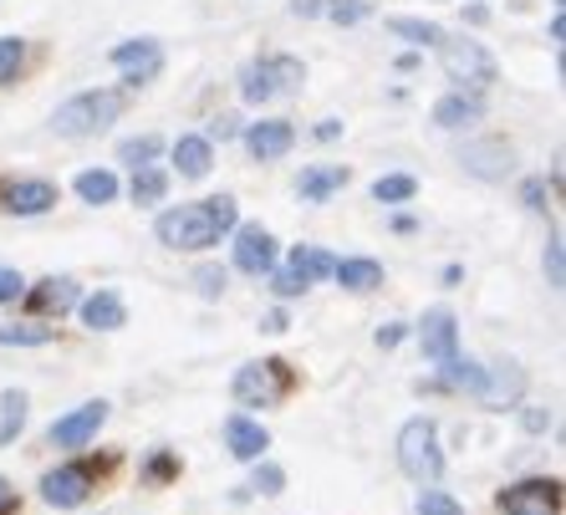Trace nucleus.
<instances>
[{
    "label": "nucleus",
    "mask_w": 566,
    "mask_h": 515,
    "mask_svg": "<svg viewBox=\"0 0 566 515\" xmlns=\"http://www.w3.org/2000/svg\"><path fill=\"white\" fill-rule=\"evenodd\" d=\"M240 225V204L230 195L199 199V204H179V210H164L154 220V235L169 245V251H210L220 235Z\"/></svg>",
    "instance_id": "obj_1"
},
{
    "label": "nucleus",
    "mask_w": 566,
    "mask_h": 515,
    "mask_svg": "<svg viewBox=\"0 0 566 515\" xmlns=\"http://www.w3.org/2000/svg\"><path fill=\"white\" fill-rule=\"evenodd\" d=\"M118 118H123V93H107L103 87V93L66 97L52 113V128L62 133V138H97V133H107Z\"/></svg>",
    "instance_id": "obj_2"
},
{
    "label": "nucleus",
    "mask_w": 566,
    "mask_h": 515,
    "mask_svg": "<svg viewBox=\"0 0 566 515\" xmlns=\"http://www.w3.org/2000/svg\"><path fill=\"white\" fill-rule=\"evenodd\" d=\"M398 470L413 485H434L444 475V454H439V423L434 419H409L398 434Z\"/></svg>",
    "instance_id": "obj_3"
},
{
    "label": "nucleus",
    "mask_w": 566,
    "mask_h": 515,
    "mask_svg": "<svg viewBox=\"0 0 566 515\" xmlns=\"http://www.w3.org/2000/svg\"><path fill=\"white\" fill-rule=\"evenodd\" d=\"M302 82H306V66L296 62V56H265V62L240 66V97L255 107L281 97V93H296Z\"/></svg>",
    "instance_id": "obj_4"
},
{
    "label": "nucleus",
    "mask_w": 566,
    "mask_h": 515,
    "mask_svg": "<svg viewBox=\"0 0 566 515\" xmlns=\"http://www.w3.org/2000/svg\"><path fill=\"white\" fill-rule=\"evenodd\" d=\"M286 393H291V368L281 357H261V362H245V368L235 372L240 409H276Z\"/></svg>",
    "instance_id": "obj_5"
},
{
    "label": "nucleus",
    "mask_w": 566,
    "mask_h": 515,
    "mask_svg": "<svg viewBox=\"0 0 566 515\" xmlns=\"http://www.w3.org/2000/svg\"><path fill=\"white\" fill-rule=\"evenodd\" d=\"M439 66H444L449 82H460V87H470V93H480V87H490L495 82V56L480 46V41H449L439 36Z\"/></svg>",
    "instance_id": "obj_6"
},
{
    "label": "nucleus",
    "mask_w": 566,
    "mask_h": 515,
    "mask_svg": "<svg viewBox=\"0 0 566 515\" xmlns=\"http://www.w3.org/2000/svg\"><path fill=\"white\" fill-rule=\"evenodd\" d=\"M495 505L505 515H562V480H515Z\"/></svg>",
    "instance_id": "obj_7"
},
{
    "label": "nucleus",
    "mask_w": 566,
    "mask_h": 515,
    "mask_svg": "<svg viewBox=\"0 0 566 515\" xmlns=\"http://www.w3.org/2000/svg\"><path fill=\"white\" fill-rule=\"evenodd\" d=\"M87 495H93V470L87 464H62V470L41 480V501L56 505V511H77Z\"/></svg>",
    "instance_id": "obj_8"
},
{
    "label": "nucleus",
    "mask_w": 566,
    "mask_h": 515,
    "mask_svg": "<svg viewBox=\"0 0 566 515\" xmlns=\"http://www.w3.org/2000/svg\"><path fill=\"white\" fill-rule=\"evenodd\" d=\"M103 423H107V403H103V398H93V403H82L77 413L56 419L46 439H52L56 450H82V444H93V439H97V429H103Z\"/></svg>",
    "instance_id": "obj_9"
},
{
    "label": "nucleus",
    "mask_w": 566,
    "mask_h": 515,
    "mask_svg": "<svg viewBox=\"0 0 566 515\" xmlns=\"http://www.w3.org/2000/svg\"><path fill=\"white\" fill-rule=\"evenodd\" d=\"M460 164H464V174L495 185V179H505V174L515 169V154H511V144H501V138H474V144L460 148Z\"/></svg>",
    "instance_id": "obj_10"
},
{
    "label": "nucleus",
    "mask_w": 566,
    "mask_h": 515,
    "mask_svg": "<svg viewBox=\"0 0 566 515\" xmlns=\"http://www.w3.org/2000/svg\"><path fill=\"white\" fill-rule=\"evenodd\" d=\"M235 265L245 276H271L276 271V235L261 225H235Z\"/></svg>",
    "instance_id": "obj_11"
},
{
    "label": "nucleus",
    "mask_w": 566,
    "mask_h": 515,
    "mask_svg": "<svg viewBox=\"0 0 566 515\" xmlns=\"http://www.w3.org/2000/svg\"><path fill=\"white\" fill-rule=\"evenodd\" d=\"M113 66L123 72V82H154L158 72H164V52H158V41H148V36H138V41H118L113 46Z\"/></svg>",
    "instance_id": "obj_12"
},
{
    "label": "nucleus",
    "mask_w": 566,
    "mask_h": 515,
    "mask_svg": "<svg viewBox=\"0 0 566 515\" xmlns=\"http://www.w3.org/2000/svg\"><path fill=\"white\" fill-rule=\"evenodd\" d=\"M419 347H423V357H429V362H439V368H444L449 357L460 353V322H454V312L434 306V312L419 322Z\"/></svg>",
    "instance_id": "obj_13"
},
{
    "label": "nucleus",
    "mask_w": 566,
    "mask_h": 515,
    "mask_svg": "<svg viewBox=\"0 0 566 515\" xmlns=\"http://www.w3.org/2000/svg\"><path fill=\"white\" fill-rule=\"evenodd\" d=\"M291 144H296V128L286 118H261L245 128V148H251L255 164H271V159H286Z\"/></svg>",
    "instance_id": "obj_14"
},
{
    "label": "nucleus",
    "mask_w": 566,
    "mask_h": 515,
    "mask_svg": "<svg viewBox=\"0 0 566 515\" xmlns=\"http://www.w3.org/2000/svg\"><path fill=\"white\" fill-rule=\"evenodd\" d=\"M56 204V185L46 179H11L0 185V210L6 214H46Z\"/></svg>",
    "instance_id": "obj_15"
},
{
    "label": "nucleus",
    "mask_w": 566,
    "mask_h": 515,
    "mask_svg": "<svg viewBox=\"0 0 566 515\" xmlns=\"http://www.w3.org/2000/svg\"><path fill=\"white\" fill-rule=\"evenodd\" d=\"M526 393V372L515 368V362H501V368H485V383H480V403L485 409H511L515 398Z\"/></svg>",
    "instance_id": "obj_16"
},
{
    "label": "nucleus",
    "mask_w": 566,
    "mask_h": 515,
    "mask_svg": "<svg viewBox=\"0 0 566 515\" xmlns=\"http://www.w3.org/2000/svg\"><path fill=\"white\" fill-rule=\"evenodd\" d=\"M224 444H230V454H235V460H261V454L271 450V434H265L255 419L235 413V419H224Z\"/></svg>",
    "instance_id": "obj_17"
},
{
    "label": "nucleus",
    "mask_w": 566,
    "mask_h": 515,
    "mask_svg": "<svg viewBox=\"0 0 566 515\" xmlns=\"http://www.w3.org/2000/svg\"><path fill=\"white\" fill-rule=\"evenodd\" d=\"M480 118H485V103H480V97H470L464 87L434 103V123L444 133H460V128H470V123H480Z\"/></svg>",
    "instance_id": "obj_18"
},
{
    "label": "nucleus",
    "mask_w": 566,
    "mask_h": 515,
    "mask_svg": "<svg viewBox=\"0 0 566 515\" xmlns=\"http://www.w3.org/2000/svg\"><path fill=\"white\" fill-rule=\"evenodd\" d=\"M77 306H82V322H87L93 332L128 327V306H123L118 291H97V296H87V302H77Z\"/></svg>",
    "instance_id": "obj_19"
},
{
    "label": "nucleus",
    "mask_w": 566,
    "mask_h": 515,
    "mask_svg": "<svg viewBox=\"0 0 566 515\" xmlns=\"http://www.w3.org/2000/svg\"><path fill=\"white\" fill-rule=\"evenodd\" d=\"M21 296H27L36 312H56V317H62L66 306L82 302V296H77V281H72V276H46V281H36V291H21Z\"/></svg>",
    "instance_id": "obj_20"
},
{
    "label": "nucleus",
    "mask_w": 566,
    "mask_h": 515,
    "mask_svg": "<svg viewBox=\"0 0 566 515\" xmlns=\"http://www.w3.org/2000/svg\"><path fill=\"white\" fill-rule=\"evenodd\" d=\"M353 174L343 169V164H316V169H306L302 174V185H296V195L306 199V204H322V199H332L337 189L347 185Z\"/></svg>",
    "instance_id": "obj_21"
},
{
    "label": "nucleus",
    "mask_w": 566,
    "mask_h": 515,
    "mask_svg": "<svg viewBox=\"0 0 566 515\" xmlns=\"http://www.w3.org/2000/svg\"><path fill=\"white\" fill-rule=\"evenodd\" d=\"M174 164H179V174H185V179H205V174H210V164H214L210 138H199V133H185V138L174 144Z\"/></svg>",
    "instance_id": "obj_22"
},
{
    "label": "nucleus",
    "mask_w": 566,
    "mask_h": 515,
    "mask_svg": "<svg viewBox=\"0 0 566 515\" xmlns=\"http://www.w3.org/2000/svg\"><path fill=\"white\" fill-rule=\"evenodd\" d=\"M332 276L343 281L347 291H373V286H382V265L378 261H332Z\"/></svg>",
    "instance_id": "obj_23"
},
{
    "label": "nucleus",
    "mask_w": 566,
    "mask_h": 515,
    "mask_svg": "<svg viewBox=\"0 0 566 515\" xmlns=\"http://www.w3.org/2000/svg\"><path fill=\"white\" fill-rule=\"evenodd\" d=\"M77 195H82V204H113V199H118V174L113 169H82L77 174Z\"/></svg>",
    "instance_id": "obj_24"
},
{
    "label": "nucleus",
    "mask_w": 566,
    "mask_h": 515,
    "mask_svg": "<svg viewBox=\"0 0 566 515\" xmlns=\"http://www.w3.org/2000/svg\"><path fill=\"white\" fill-rule=\"evenodd\" d=\"M128 195H133V204H158V199L169 195V174H164V169H148V164H138V169H133Z\"/></svg>",
    "instance_id": "obj_25"
},
{
    "label": "nucleus",
    "mask_w": 566,
    "mask_h": 515,
    "mask_svg": "<svg viewBox=\"0 0 566 515\" xmlns=\"http://www.w3.org/2000/svg\"><path fill=\"white\" fill-rule=\"evenodd\" d=\"M388 31L403 36L409 46H439V36H444L434 21H419V15H388Z\"/></svg>",
    "instance_id": "obj_26"
},
{
    "label": "nucleus",
    "mask_w": 566,
    "mask_h": 515,
    "mask_svg": "<svg viewBox=\"0 0 566 515\" xmlns=\"http://www.w3.org/2000/svg\"><path fill=\"white\" fill-rule=\"evenodd\" d=\"M56 343V327H41V322H11L0 327V347H46Z\"/></svg>",
    "instance_id": "obj_27"
},
{
    "label": "nucleus",
    "mask_w": 566,
    "mask_h": 515,
    "mask_svg": "<svg viewBox=\"0 0 566 515\" xmlns=\"http://www.w3.org/2000/svg\"><path fill=\"white\" fill-rule=\"evenodd\" d=\"M291 271L312 286V281H322V276H332V255L327 251H316V245H296L291 251Z\"/></svg>",
    "instance_id": "obj_28"
},
{
    "label": "nucleus",
    "mask_w": 566,
    "mask_h": 515,
    "mask_svg": "<svg viewBox=\"0 0 566 515\" xmlns=\"http://www.w3.org/2000/svg\"><path fill=\"white\" fill-rule=\"evenodd\" d=\"M444 383H449V388H464V393H480V383H485V368L454 353V357L444 362Z\"/></svg>",
    "instance_id": "obj_29"
},
{
    "label": "nucleus",
    "mask_w": 566,
    "mask_h": 515,
    "mask_svg": "<svg viewBox=\"0 0 566 515\" xmlns=\"http://www.w3.org/2000/svg\"><path fill=\"white\" fill-rule=\"evenodd\" d=\"M27 429V393H0V444H11Z\"/></svg>",
    "instance_id": "obj_30"
},
{
    "label": "nucleus",
    "mask_w": 566,
    "mask_h": 515,
    "mask_svg": "<svg viewBox=\"0 0 566 515\" xmlns=\"http://www.w3.org/2000/svg\"><path fill=\"white\" fill-rule=\"evenodd\" d=\"M413 195H419V185H413L409 174H388V179L373 185V199H378V204H403V199H413Z\"/></svg>",
    "instance_id": "obj_31"
},
{
    "label": "nucleus",
    "mask_w": 566,
    "mask_h": 515,
    "mask_svg": "<svg viewBox=\"0 0 566 515\" xmlns=\"http://www.w3.org/2000/svg\"><path fill=\"white\" fill-rule=\"evenodd\" d=\"M21 62H27V41H21V36H0V87H6V82H15Z\"/></svg>",
    "instance_id": "obj_32"
},
{
    "label": "nucleus",
    "mask_w": 566,
    "mask_h": 515,
    "mask_svg": "<svg viewBox=\"0 0 566 515\" xmlns=\"http://www.w3.org/2000/svg\"><path fill=\"white\" fill-rule=\"evenodd\" d=\"M158 148H164V144H158L154 133H144V138H128V144L118 148V159L138 169V164H154V159H158Z\"/></svg>",
    "instance_id": "obj_33"
},
{
    "label": "nucleus",
    "mask_w": 566,
    "mask_h": 515,
    "mask_svg": "<svg viewBox=\"0 0 566 515\" xmlns=\"http://www.w3.org/2000/svg\"><path fill=\"white\" fill-rule=\"evenodd\" d=\"M322 11H327L337 27H357V21L368 15V0H332V6H322Z\"/></svg>",
    "instance_id": "obj_34"
},
{
    "label": "nucleus",
    "mask_w": 566,
    "mask_h": 515,
    "mask_svg": "<svg viewBox=\"0 0 566 515\" xmlns=\"http://www.w3.org/2000/svg\"><path fill=\"white\" fill-rule=\"evenodd\" d=\"M419 515H464V505L454 495H444V490H423Z\"/></svg>",
    "instance_id": "obj_35"
},
{
    "label": "nucleus",
    "mask_w": 566,
    "mask_h": 515,
    "mask_svg": "<svg viewBox=\"0 0 566 515\" xmlns=\"http://www.w3.org/2000/svg\"><path fill=\"white\" fill-rule=\"evenodd\" d=\"M224 281H230V276H224V265H199V271H195L199 296H210V302H214V296H224Z\"/></svg>",
    "instance_id": "obj_36"
},
{
    "label": "nucleus",
    "mask_w": 566,
    "mask_h": 515,
    "mask_svg": "<svg viewBox=\"0 0 566 515\" xmlns=\"http://www.w3.org/2000/svg\"><path fill=\"white\" fill-rule=\"evenodd\" d=\"M546 281H552L556 291L566 286V255H562V235L546 240Z\"/></svg>",
    "instance_id": "obj_37"
},
{
    "label": "nucleus",
    "mask_w": 566,
    "mask_h": 515,
    "mask_svg": "<svg viewBox=\"0 0 566 515\" xmlns=\"http://www.w3.org/2000/svg\"><path fill=\"white\" fill-rule=\"evenodd\" d=\"M21 291H27L21 271H11V265H0V302H21Z\"/></svg>",
    "instance_id": "obj_38"
},
{
    "label": "nucleus",
    "mask_w": 566,
    "mask_h": 515,
    "mask_svg": "<svg viewBox=\"0 0 566 515\" xmlns=\"http://www.w3.org/2000/svg\"><path fill=\"white\" fill-rule=\"evenodd\" d=\"M271 291H276V296H302V291H306V281H302V276H296V271H291V265H286V271H276V276H271Z\"/></svg>",
    "instance_id": "obj_39"
},
{
    "label": "nucleus",
    "mask_w": 566,
    "mask_h": 515,
    "mask_svg": "<svg viewBox=\"0 0 566 515\" xmlns=\"http://www.w3.org/2000/svg\"><path fill=\"white\" fill-rule=\"evenodd\" d=\"M281 485H286V475H281L276 464H261V470H255V490H261V495H276Z\"/></svg>",
    "instance_id": "obj_40"
},
{
    "label": "nucleus",
    "mask_w": 566,
    "mask_h": 515,
    "mask_svg": "<svg viewBox=\"0 0 566 515\" xmlns=\"http://www.w3.org/2000/svg\"><path fill=\"white\" fill-rule=\"evenodd\" d=\"M235 133H240L235 113H220V118H210V138H220V144H224V138H235Z\"/></svg>",
    "instance_id": "obj_41"
},
{
    "label": "nucleus",
    "mask_w": 566,
    "mask_h": 515,
    "mask_svg": "<svg viewBox=\"0 0 566 515\" xmlns=\"http://www.w3.org/2000/svg\"><path fill=\"white\" fill-rule=\"evenodd\" d=\"M521 199H526V210H546V185H541V179H526Z\"/></svg>",
    "instance_id": "obj_42"
},
{
    "label": "nucleus",
    "mask_w": 566,
    "mask_h": 515,
    "mask_svg": "<svg viewBox=\"0 0 566 515\" xmlns=\"http://www.w3.org/2000/svg\"><path fill=\"white\" fill-rule=\"evenodd\" d=\"M403 343V322H388V327H378V347H398Z\"/></svg>",
    "instance_id": "obj_43"
},
{
    "label": "nucleus",
    "mask_w": 566,
    "mask_h": 515,
    "mask_svg": "<svg viewBox=\"0 0 566 515\" xmlns=\"http://www.w3.org/2000/svg\"><path fill=\"white\" fill-rule=\"evenodd\" d=\"M337 133H343V123H337V118H322V123H316V138H322V144H332Z\"/></svg>",
    "instance_id": "obj_44"
},
{
    "label": "nucleus",
    "mask_w": 566,
    "mask_h": 515,
    "mask_svg": "<svg viewBox=\"0 0 566 515\" xmlns=\"http://www.w3.org/2000/svg\"><path fill=\"white\" fill-rule=\"evenodd\" d=\"M546 423H552V413H541V409H526V429H531V434H541V429H546Z\"/></svg>",
    "instance_id": "obj_45"
},
{
    "label": "nucleus",
    "mask_w": 566,
    "mask_h": 515,
    "mask_svg": "<svg viewBox=\"0 0 566 515\" xmlns=\"http://www.w3.org/2000/svg\"><path fill=\"white\" fill-rule=\"evenodd\" d=\"M322 11V0H291V15H316Z\"/></svg>",
    "instance_id": "obj_46"
},
{
    "label": "nucleus",
    "mask_w": 566,
    "mask_h": 515,
    "mask_svg": "<svg viewBox=\"0 0 566 515\" xmlns=\"http://www.w3.org/2000/svg\"><path fill=\"white\" fill-rule=\"evenodd\" d=\"M11 501H15V490H11V480H0V515L11 511Z\"/></svg>",
    "instance_id": "obj_47"
},
{
    "label": "nucleus",
    "mask_w": 566,
    "mask_h": 515,
    "mask_svg": "<svg viewBox=\"0 0 566 515\" xmlns=\"http://www.w3.org/2000/svg\"><path fill=\"white\" fill-rule=\"evenodd\" d=\"M265 332H286V312H271V317H265Z\"/></svg>",
    "instance_id": "obj_48"
},
{
    "label": "nucleus",
    "mask_w": 566,
    "mask_h": 515,
    "mask_svg": "<svg viewBox=\"0 0 566 515\" xmlns=\"http://www.w3.org/2000/svg\"><path fill=\"white\" fill-rule=\"evenodd\" d=\"M562 36H566V21H562V11H556L552 15V41H556V46H562Z\"/></svg>",
    "instance_id": "obj_49"
}]
</instances>
